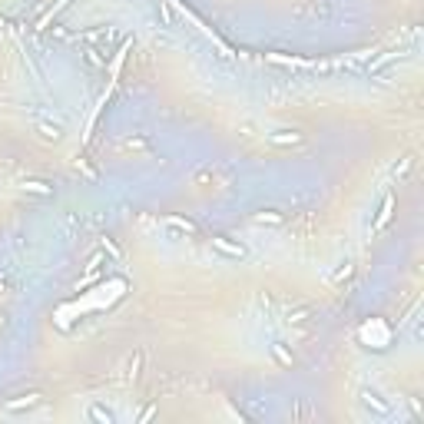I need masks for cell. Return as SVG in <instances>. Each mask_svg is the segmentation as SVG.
I'll list each match as a JSON object with an SVG mask.
<instances>
[{"instance_id": "obj_1", "label": "cell", "mask_w": 424, "mask_h": 424, "mask_svg": "<svg viewBox=\"0 0 424 424\" xmlns=\"http://www.w3.org/2000/svg\"><path fill=\"white\" fill-rule=\"evenodd\" d=\"M268 143H275V146H299L302 143V133H295V130H275V133H268Z\"/></svg>"}, {"instance_id": "obj_2", "label": "cell", "mask_w": 424, "mask_h": 424, "mask_svg": "<svg viewBox=\"0 0 424 424\" xmlns=\"http://www.w3.org/2000/svg\"><path fill=\"white\" fill-rule=\"evenodd\" d=\"M362 405H365V408H371V411H374V414H381V418H385V414H391V405H388V401H381L374 391H362Z\"/></svg>"}, {"instance_id": "obj_3", "label": "cell", "mask_w": 424, "mask_h": 424, "mask_svg": "<svg viewBox=\"0 0 424 424\" xmlns=\"http://www.w3.org/2000/svg\"><path fill=\"white\" fill-rule=\"evenodd\" d=\"M40 405V394H27V398H13L4 405V411H30V408Z\"/></svg>"}, {"instance_id": "obj_4", "label": "cell", "mask_w": 424, "mask_h": 424, "mask_svg": "<svg viewBox=\"0 0 424 424\" xmlns=\"http://www.w3.org/2000/svg\"><path fill=\"white\" fill-rule=\"evenodd\" d=\"M212 249H219L222 256H229V259H245L242 245H232V242H225V239H212Z\"/></svg>"}, {"instance_id": "obj_5", "label": "cell", "mask_w": 424, "mask_h": 424, "mask_svg": "<svg viewBox=\"0 0 424 424\" xmlns=\"http://www.w3.org/2000/svg\"><path fill=\"white\" fill-rule=\"evenodd\" d=\"M20 189L30 193V196H53V186H47V182H40V179H24Z\"/></svg>"}, {"instance_id": "obj_6", "label": "cell", "mask_w": 424, "mask_h": 424, "mask_svg": "<svg viewBox=\"0 0 424 424\" xmlns=\"http://www.w3.org/2000/svg\"><path fill=\"white\" fill-rule=\"evenodd\" d=\"M67 4H70V0H56V4L50 7V10H47L44 17L37 20V27H33V30H47V24H50V20H53V13H60V10H63V7H67Z\"/></svg>"}, {"instance_id": "obj_7", "label": "cell", "mask_w": 424, "mask_h": 424, "mask_svg": "<svg viewBox=\"0 0 424 424\" xmlns=\"http://www.w3.org/2000/svg\"><path fill=\"white\" fill-rule=\"evenodd\" d=\"M391 209H394V196H385V206H381L378 219H374V229H381V225H388V219H391Z\"/></svg>"}, {"instance_id": "obj_8", "label": "cell", "mask_w": 424, "mask_h": 424, "mask_svg": "<svg viewBox=\"0 0 424 424\" xmlns=\"http://www.w3.org/2000/svg\"><path fill=\"white\" fill-rule=\"evenodd\" d=\"M37 130H40L44 139H53V143H60V136H63V130L56 123H37Z\"/></svg>"}, {"instance_id": "obj_9", "label": "cell", "mask_w": 424, "mask_h": 424, "mask_svg": "<svg viewBox=\"0 0 424 424\" xmlns=\"http://www.w3.org/2000/svg\"><path fill=\"white\" fill-rule=\"evenodd\" d=\"M90 418L100 421V424H113V411H106V408H100V405H90Z\"/></svg>"}, {"instance_id": "obj_10", "label": "cell", "mask_w": 424, "mask_h": 424, "mask_svg": "<svg viewBox=\"0 0 424 424\" xmlns=\"http://www.w3.org/2000/svg\"><path fill=\"white\" fill-rule=\"evenodd\" d=\"M139 365H143V355H133L130 365H126V381H136L139 378Z\"/></svg>"}, {"instance_id": "obj_11", "label": "cell", "mask_w": 424, "mask_h": 424, "mask_svg": "<svg viewBox=\"0 0 424 424\" xmlns=\"http://www.w3.org/2000/svg\"><path fill=\"white\" fill-rule=\"evenodd\" d=\"M166 222H169V225H173V229H182V232H189V236H193V232H196V225H193V222H189V219H176V216H169V219H166Z\"/></svg>"}, {"instance_id": "obj_12", "label": "cell", "mask_w": 424, "mask_h": 424, "mask_svg": "<svg viewBox=\"0 0 424 424\" xmlns=\"http://www.w3.org/2000/svg\"><path fill=\"white\" fill-rule=\"evenodd\" d=\"M256 222H259V225H265V222H268V225H279V222H282V212H259Z\"/></svg>"}, {"instance_id": "obj_13", "label": "cell", "mask_w": 424, "mask_h": 424, "mask_svg": "<svg viewBox=\"0 0 424 424\" xmlns=\"http://www.w3.org/2000/svg\"><path fill=\"white\" fill-rule=\"evenodd\" d=\"M272 351H275V358H279L282 365H292V355H288V351L282 348V345H272Z\"/></svg>"}, {"instance_id": "obj_14", "label": "cell", "mask_w": 424, "mask_h": 424, "mask_svg": "<svg viewBox=\"0 0 424 424\" xmlns=\"http://www.w3.org/2000/svg\"><path fill=\"white\" fill-rule=\"evenodd\" d=\"M123 150H146V139H123Z\"/></svg>"}, {"instance_id": "obj_15", "label": "cell", "mask_w": 424, "mask_h": 424, "mask_svg": "<svg viewBox=\"0 0 424 424\" xmlns=\"http://www.w3.org/2000/svg\"><path fill=\"white\" fill-rule=\"evenodd\" d=\"M411 162H414V159H401V166L394 169V179H398V182L405 179V173H408V169H411Z\"/></svg>"}, {"instance_id": "obj_16", "label": "cell", "mask_w": 424, "mask_h": 424, "mask_svg": "<svg viewBox=\"0 0 424 424\" xmlns=\"http://www.w3.org/2000/svg\"><path fill=\"white\" fill-rule=\"evenodd\" d=\"M348 275H351V262H345L335 275H331V282H342V279H348Z\"/></svg>"}, {"instance_id": "obj_17", "label": "cell", "mask_w": 424, "mask_h": 424, "mask_svg": "<svg viewBox=\"0 0 424 424\" xmlns=\"http://www.w3.org/2000/svg\"><path fill=\"white\" fill-rule=\"evenodd\" d=\"M83 53H87V60H90V63H96V67H103V63H106L103 56H100V53L93 50V47H87V50H83Z\"/></svg>"}, {"instance_id": "obj_18", "label": "cell", "mask_w": 424, "mask_h": 424, "mask_svg": "<svg viewBox=\"0 0 424 424\" xmlns=\"http://www.w3.org/2000/svg\"><path fill=\"white\" fill-rule=\"evenodd\" d=\"M212 179V169H202L199 176H196V186H202V182H209Z\"/></svg>"}, {"instance_id": "obj_19", "label": "cell", "mask_w": 424, "mask_h": 424, "mask_svg": "<svg viewBox=\"0 0 424 424\" xmlns=\"http://www.w3.org/2000/svg\"><path fill=\"white\" fill-rule=\"evenodd\" d=\"M153 414H156V405H150V408H146V411H143V414H139V421H150V418H153Z\"/></svg>"}, {"instance_id": "obj_20", "label": "cell", "mask_w": 424, "mask_h": 424, "mask_svg": "<svg viewBox=\"0 0 424 424\" xmlns=\"http://www.w3.org/2000/svg\"><path fill=\"white\" fill-rule=\"evenodd\" d=\"M103 249H106V252H110V256H113V259H116V256H119V252H116V245H113V242H106V239H103Z\"/></svg>"}]
</instances>
